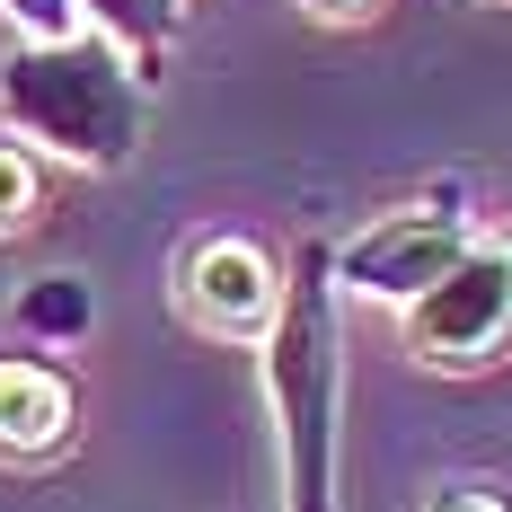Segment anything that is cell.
Segmentation results:
<instances>
[{"label":"cell","instance_id":"cell-7","mask_svg":"<svg viewBox=\"0 0 512 512\" xmlns=\"http://www.w3.org/2000/svg\"><path fill=\"white\" fill-rule=\"evenodd\" d=\"M71 9H80V27L106 36V45L124 53L142 80H159L168 45L186 36V0H71Z\"/></svg>","mask_w":512,"mask_h":512},{"label":"cell","instance_id":"cell-8","mask_svg":"<svg viewBox=\"0 0 512 512\" xmlns=\"http://www.w3.org/2000/svg\"><path fill=\"white\" fill-rule=\"evenodd\" d=\"M89 283L80 274H36V283H18V327L36 336V345H71V336H89Z\"/></svg>","mask_w":512,"mask_h":512},{"label":"cell","instance_id":"cell-6","mask_svg":"<svg viewBox=\"0 0 512 512\" xmlns=\"http://www.w3.org/2000/svg\"><path fill=\"white\" fill-rule=\"evenodd\" d=\"M80 433V380L53 354H0V460L45 468Z\"/></svg>","mask_w":512,"mask_h":512},{"label":"cell","instance_id":"cell-11","mask_svg":"<svg viewBox=\"0 0 512 512\" xmlns=\"http://www.w3.org/2000/svg\"><path fill=\"white\" fill-rule=\"evenodd\" d=\"M424 512H512V504L477 477H442V486H424Z\"/></svg>","mask_w":512,"mask_h":512},{"label":"cell","instance_id":"cell-1","mask_svg":"<svg viewBox=\"0 0 512 512\" xmlns=\"http://www.w3.org/2000/svg\"><path fill=\"white\" fill-rule=\"evenodd\" d=\"M265 354V407L283 451V512H345L336 504V415H345V292L336 248L301 239L283 265V309Z\"/></svg>","mask_w":512,"mask_h":512},{"label":"cell","instance_id":"cell-10","mask_svg":"<svg viewBox=\"0 0 512 512\" xmlns=\"http://www.w3.org/2000/svg\"><path fill=\"white\" fill-rule=\"evenodd\" d=\"M0 18L27 36V45H53V36H80V9L71 0H0Z\"/></svg>","mask_w":512,"mask_h":512},{"label":"cell","instance_id":"cell-4","mask_svg":"<svg viewBox=\"0 0 512 512\" xmlns=\"http://www.w3.org/2000/svg\"><path fill=\"white\" fill-rule=\"evenodd\" d=\"M398 336L424 371H486L512 354V230L477 239V248L398 309Z\"/></svg>","mask_w":512,"mask_h":512},{"label":"cell","instance_id":"cell-9","mask_svg":"<svg viewBox=\"0 0 512 512\" xmlns=\"http://www.w3.org/2000/svg\"><path fill=\"white\" fill-rule=\"evenodd\" d=\"M36 212H45V159L18 133H0V239H18Z\"/></svg>","mask_w":512,"mask_h":512},{"label":"cell","instance_id":"cell-2","mask_svg":"<svg viewBox=\"0 0 512 512\" xmlns=\"http://www.w3.org/2000/svg\"><path fill=\"white\" fill-rule=\"evenodd\" d=\"M0 124L36 159L115 177V168H133L142 133H151V80L89 27L53 36V45L18 36L0 53Z\"/></svg>","mask_w":512,"mask_h":512},{"label":"cell","instance_id":"cell-5","mask_svg":"<svg viewBox=\"0 0 512 512\" xmlns=\"http://www.w3.org/2000/svg\"><path fill=\"white\" fill-rule=\"evenodd\" d=\"M283 309V265L239 239V230H204L195 248L177 256V318L212 336V345H265Z\"/></svg>","mask_w":512,"mask_h":512},{"label":"cell","instance_id":"cell-12","mask_svg":"<svg viewBox=\"0 0 512 512\" xmlns=\"http://www.w3.org/2000/svg\"><path fill=\"white\" fill-rule=\"evenodd\" d=\"M301 9H309V18H327V27H362L380 0H301Z\"/></svg>","mask_w":512,"mask_h":512},{"label":"cell","instance_id":"cell-3","mask_svg":"<svg viewBox=\"0 0 512 512\" xmlns=\"http://www.w3.org/2000/svg\"><path fill=\"white\" fill-rule=\"evenodd\" d=\"M468 248H477L468 186H424V195H407V204L371 212L354 239H336V292L407 309L415 292H433Z\"/></svg>","mask_w":512,"mask_h":512}]
</instances>
